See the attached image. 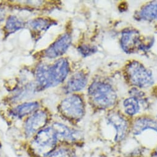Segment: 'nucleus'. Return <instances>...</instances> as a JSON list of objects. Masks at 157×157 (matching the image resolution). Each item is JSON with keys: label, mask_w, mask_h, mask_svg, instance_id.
Instances as JSON below:
<instances>
[{"label": "nucleus", "mask_w": 157, "mask_h": 157, "mask_svg": "<svg viewBox=\"0 0 157 157\" xmlns=\"http://www.w3.org/2000/svg\"><path fill=\"white\" fill-rule=\"evenodd\" d=\"M35 76L40 88L44 89L53 86L50 75V66L40 64L36 69Z\"/></svg>", "instance_id": "11"}, {"label": "nucleus", "mask_w": 157, "mask_h": 157, "mask_svg": "<svg viewBox=\"0 0 157 157\" xmlns=\"http://www.w3.org/2000/svg\"><path fill=\"white\" fill-rule=\"evenodd\" d=\"M5 17V12L3 10L0 9V22H2Z\"/></svg>", "instance_id": "21"}, {"label": "nucleus", "mask_w": 157, "mask_h": 157, "mask_svg": "<svg viewBox=\"0 0 157 157\" xmlns=\"http://www.w3.org/2000/svg\"><path fill=\"white\" fill-rule=\"evenodd\" d=\"M53 128L56 134L57 137L59 136L68 139H74L75 138L74 137V132L69 128L62 124L55 123L53 124Z\"/></svg>", "instance_id": "18"}, {"label": "nucleus", "mask_w": 157, "mask_h": 157, "mask_svg": "<svg viewBox=\"0 0 157 157\" xmlns=\"http://www.w3.org/2000/svg\"><path fill=\"white\" fill-rule=\"evenodd\" d=\"M29 25L30 29L34 33H41L42 32H45L54 25V21L50 19L37 18L32 20Z\"/></svg>", "instance_id": "14"}, {"label": "nucleus", "mask_w": 157, "mask_h": 157, "mask_svg": "<svg viewBox=\"0 0 157 157\" xmlns=\"http://www.w3.org/2000/svg\"><path fill=\"white\" fill-rule=\"evenodd\" d=\"M88 94L92 102L100 108L106 109L113 106L117 95L113 87L103 82H95L90 86Z\"/></svg>", "instance_id": "1"}, {"label": "nucleus", "mask_w": 157, "mask_h": 157, "mask_svg": "<svg viewBox=\"0 0 157 157\" xmlns=\"http://www.w3.org/2000/svg\"><path fill=\"white\" fill-rule=\"evenodd\" d=\"M71 41L72 38L69 34H63L45 50V56L48 59H54L61 56L69 48Z\"/></svg>", "instance_id": "6"}, {"label": "nucleus", "mask_w": 157, "mask_h": 157, "mask_svg": "<svg viewBox=\"0 0 157 157\" xmlns=\"http://www.w3.org/2000/svg\"><path fill=\"white\" fill-rule=\"evenodd\" d=\"M24 27V23L21 19L14 16H11L6 21L5 29L8 34H12L22 29Z\"/></svg>", "instance_id": "15"}, {"label": "nucleus", "mask_w": 157, "mask_h": 157, "mask_svg": "<svg viewBox=\"0 0 157 157\" xmlns=\"http://www.w3.org/2000/svg\"><path fill=\"white\" fill-rule=\"evenodd\" d=\"M156 18H157V17H156Z\"/></svg>", "instance_id": "22"}, {"label": "nucleus", "mask_w": 157, "mask_h": 157, "mask_svg": "<svg viewBox=\"0 0 157 157\" xmlns=\"http://www.w3.org/2000/svg\"><path fill=\"white\" fill-rule=\"evenodd\" d=\"M59 110L64 116L72 120H81L85 112L83 101L77 95H72L64 99L59 105Z\"/></svg>", "instance_id": "3"}, {"label": "nucleus", "mask_w": 157, "mask_h": 157, "mask_svg": "<svg viewBox=\"0 0 157 157\" xmlns=\"http://www.w3.org/2000/svg\"><path fill=\"white\" fill-rule=\"evenodd\" d=\"M107 120L108 123L111 124L115 129V140L117 142L122 140L127 133L128 124L126 120L120 114L115 112L110 113Z\"/></svg>", "instance_id": "9"}, {"label": "nucleus", "mask_w": 157, "mask_h": 157, "mask_svg": "<svg viewBox=\"0 0 157 157\" xmlns=\"http://www.w3.org/2000/svg\"><path fill=\"white\" fill-rule=\"evenodd\" d=\"M121 44L123 49L127 54L133 53L136 50L143 48L140 35L135 30H125L122 33Z\"/></svg>", "instance_id": "5"}, {"label": "nucleus", "mask_w": 157, "mask_h": 157, "mask_svg": "<svg viewBox=\"0 0 157 157\" xmlns=\"http://www.w3.org/2000/svg\"><path fill=\"white\" fill-rule=\"evenodd\" d=\"M125 112L131 116L135 115L139 113L140 106L138 100L135 98H129L126 99L123 103Z\"/></svg>", "instance_id": "17"}, {"label": "nucleus", "mask_w": 157, "mask_h": 157, "mask_svg": "<svg viewBox=\"0 0 157 157\" xmlns=\"http://www.w3.org/2000/svg\"><path fill=\"white\" fill-rule=\"evenodd\" d=\"M57 136L53 128H46L39 131L34 138V145L41 153L49 154L55 146Z\"/></svg>", "instance_id": "4"}, {"label": "nucleus", "mask_w": 157, "mask_h": 157, "mask_svg": "<svg viewBox=\"0 0 157 157\" xmlns=\"http://www.w3.org/2000/svg\"><path fill=\"white\" fill-rule=\"evenodd\" d=\"M47 120L48 117L45 112H35L27 119L26 123L25 130L26 135L30 137L40 131L47 123Z\"/></svg>", "instance_id": "8"}, {"label": "nucleus", "mask_w": 157, "mask_h": 157, "mask_svg": "<svg viewBox=\"0 0 157 157\" xmlns=\"http://www.w3.org/2000/svg\"><path fill=\"white\" fill-rule=\"evenodd\" d=\"M78 51L84 57H87L95 52L97 48L89 45H82L78 48Z\"/></svg>", "instance_id": "19"}, {"label": "nucleus", "mask_w": 157, "mask_h": 157, "mask_svg": "<svg viewBox=\"0 0 157 157\" xmlns=\"http://www.w3.org/2000/svg\"><path fill=\"white\" fill-rule=\"evenodd\" d=\"M126 74L129 82L140 88H146L153 84V78L151 71L140 62L133 61L126 67Z\"/></svg>", "instance_id": "2"}, {"label": "nucleus", "mask_w": 157, "mask_h": 157, "mask_svg": "<svg viewBox=\"0 0 157 157\" xmlns=\"http://www.w3.org/2000/svg\"><path fill=\"white\" fill-rule=\"evenodd\" d=\"M139 16L145 21H151L157 17V3H152L145 6L140 11Z\"/></svg>", "instance_id": "16"}, {"label": "nucleus", "mask_w": 157, "mask_h": 157, "mask_svg": "<svg viewBox=\"0 0 157 157\" xmlns=\"http://www.w3.org/2000/svg\"><path fill=\"white\" fill-rule=\"evenodd\" d=\"M151 129L157 132V121L150 118H140L134 123L132 127V132L135 135H140L143 131Z\"/></svg>", "instance_id": "12"}, {"label": "nucleus", "mask_w": 157, "mask_h": 157, "mask_svg": "<svg viewBox=\"0 0 157 157\" xmlns=\"http://www.w3.org/2000/svg\"><path fill=\"white\" fill-rule=\"evenodd\" d=\"M87 81V77L84 73H75L69 78L65 86V90L69 93L79 91L86 86Z\"/></svg>", "instance_id": "10"}, {"label": "nucleus", "mask_w": 157, "mask_h": 157, "mask_svg": "<svg viewBox=\"0 0 157 157\" xmlns=\"http://www.w3.org/2000/svg\"><path fill=\"white\" fill-rule=\"evenodd\" d=\"M69 71V64L67 59L62 58L58 60L50 66V75L52 86L62 83L66 78Z\"/></svg>", "instance_id": "7"}, {"label": "nucleus", "mask_w": 157, "mask_h": 157, "mask_svg": "<svg viewBox=\"0 0 157 157\" xmlns=\"http://www.w3.org/2000/svg\"><path fill=\"white\" fill-rule=\"evenodd\" d=\"M50 157H75L72 155L68 150L65 149H60L53 153Z\"/></svg>", "instance_id": "20"}, {"label": "nucleus", "mask_w": 157, "mask_h": 157, "mask_svg": "<svg viewBox=\"0 0 157 157\" xmlns=\"http://www.w3.org/2000/svg\"><path fill=\"white\" fill-rule=\"evenodd\" d=\"M38 107L39 104L37 102L24 103L14 109L12 111V114L13 116L21 118L35 112Z\"/></svg>", "instance_id": "13"}]
</instances>
